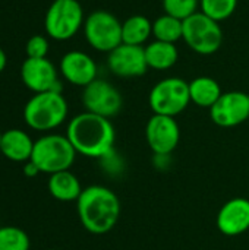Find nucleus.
Returning <instances> with one entry per match:
<instances>
[{"mask_svg":"<svg viewBox=\"0 0 249 250\" xmlns=\"http://www.w3.org/2000/svg\"><path fill=\"white\" fill-rule=\"evenodd\" d=\"M59 72L66 82L75 86L85 88L97 79L98 67L95 60L79 50H72L63 54L59 64Z\"/></svg>","mask_w":249,"mask_h":250,"instance_id":"obj_14","label":"nucleus"},{"mask_svg":"<svg viewBox=\"0 0 249 250\" xmlns=\"http://www.w3.org/2000/svg\"><path fill=\"white\" fill-rule=\"evenodd\" d=\"M107 66L119 78H139L145 75L148 64L144 47L122 42L107 54Z\"/></svg>","mask_w":249,"mask_h":250,"instance_id":"obj_13","label":"nucleus"},{"mask_svg":"<svg viewBox=\"0 0 249 250\" xmlns=\"http://www.w3.org/2000/svg\"><path fill=\"white\" fill-rule=\"evenodd\" d=\"M69 114V105L62 92L47 91L34 94L23 107L25 125L41 133H50L62 126Z\"/></svg>","mask_w":249,"mask_h":250,"instance_id":"obj_3","label":"nucleus"},{"mask_svg":"<svg viewBox=\"0 0 249 250\" xmlns=\"http://www.w3.org/2000/svg\"><path fill=\"white\" fill-rule=\"evenodd\" d=\"M200 0H163L164 13L178 18L181 21L188 19L194 13L200 12Z\"/></svg>","mask_w":249,"mask_h":250,"instance_id":"obj_24","label":"nucleus"},{"mask_svg":"<svg viewBox=\"0 0 249 250\" xmlns=\"http://www.w3.org/2000/svg\"><path fill=\"white\" fill-rule=\"evenodd\" d=\"M189 103V82L176 76L158 81L148 95V104L153 114L176 117L186 110Z\"/></svg>","mask_w":249,"mask_h":250,"instance_id":"obj_7","label":"nucleus"},{"mask_svg":"<svg viewBox=\"0 0 249 250\" xmlns=\"http://www.w3.org/2000/svg\"><path fill=\"white\" fill-rule=\"evenodd\" d=\"M82 104L85 107V111L112 119L120 113L123 98L113 83L97 78L84 88Z\"/></svg>","mask_w":249,"mask_h":250,"instance_id":"obj_9","label":"nucleus"},{"mask_svg":"<svg viewBox=\"0 0 249 250\" xmlns=\"http://www.w3.org/2000/svg\"><path fill=\"white\" fill-rule=\"evenodd\" d=\"M100 163L109 174H117L123 168L122 160L116 155V149L113 152H110L109 155H106L104 158H101Z\"/></svg>","mask_w":249,"mask_h":250,"instance_id":"obj_26","label":"nucleus"},{"mask_svg":"<svg viewBox=\"0 0 249 250\" xmlns=\"http://www.w3.org/2000/svg\"><path fill=\"white\" fill-rule=\"evenodd\" d=\"M153 35L154 40L176 44L183 35V21L164 13L153 22Z\"/></svg>","mask_w":249,"mask_h":250,"instance_id":"obj_21","label":"nucleus"},{"mask_svg":"<svg viewBox=\"0 0 249 250\" xmlns=\"http://www.w3.org/2000/svg\"><path fill=\"white\" fill-rule=\"evenodd\" d=\"M210 117L220 127H236L249 119V94L244 91L223 92L210 108Z\"/></svg>","mask_w":249,"mask_h":250,"instance_id":"obj_11","label":"nucleus"},{"mask_svg":"<svg viewBox=\"0 0 249 250\" xmlns=\"http://www.w3.org/2000/svg\"><path fill=\"white\" fill-rule=\"evenodd\" d=\"M222 94L223 91L220 83L211 76H198L189 82L191 103L197 107L210 110L219 101Z\"/></svg>","mask_w":249,"mask_h":250,"instance_id":"obj_19","label":"nucleus"},{"mask_svg":"<svg viewBox=\"0 0 249 250\" xmlns=\"http://www.w3.org/2000/svg\"><path fill=\"white\" fill-rule=\"evenodd\" d=\"M34 139L22 129H7L1 136L0 154L12 163L25 164L31 160Z\"/></svg>","mask_w":249,"mask_h":250,"instance_id":"obj_16","label":"nucleus"},{"mask_svg":"<svg viewBox=\"0 0 249 250\" xmlns=\"http://www.w3.org/2000/svg\"><path fill=\"white\" fill-rule=\"evenodd\" d=\"M78 152L72 146L66 135L44 133L34 142L31 161L38 167L40 173L54 174L70 170Z\"/></svg>","mask_w":249,"mask_h":250,"instance_id":"obj_4","label":"nucleus"},{"mask_svg":"<svg viewBox=\"0 0 249 250\" xmlns=\"http://www.w3.org/2000/svg\"><path fill=\"white\" fill-rule=\"evenodd\" d=\"M145 139L154 155H170L179 145L181 127L175 117L153 114L145 126Z\"/></svg>","mask_w":249,"mask_h":250,"instance_id":"obj_10","label":"nucleus"},{"mask_svg":"<svg viewBox=\"0 0 249 250\" xmlns=\"http://www.w3.org/2000/svg\"><path fill=\"white\" fill-rule=\"evenodd\" d=\"M223 29L220 22L211 19L203 12H197L183 21V35L185 44L201 56H211L223 44Z\"/></svg>","mask_w":249,"mask_h":250,"instance_id":"obj_5","label":"nucleus"},{"mask_svg":"<svg viewBox=\"0 0 249 250\" xmlns=\"http://www.w3.org/2000/svg\"><path fill=\"white\" fill-rule=\"evenodd\" d=\"M1 136H3V133L0 132V149H1Z\"/></svg>","mask_w":249,"mask_h":250,"instance_id":"obj_29","label":"nucleus"},{"mask_svg":"<svg viewBox=\"0 0 249 250\" xmlns=\"http://www.w3.org/2000/svg\"><path fill=\"white\" fill-rule=\"evenodd\" d=\"M153 35V22L144 15H132L122 22V42L141 45Z\"/></svg>","mask_w":249,"mask_h":250,"instance_id":"obj_20","label":"nucleus"},{"mask_svg":"<svg viewBox=\"0 0 249 250\" xmlns=\"http://www.w3.org/2000/svg\"><path fill=\"white\" fill-rule=\"evenodd\" d=\"M47 189L48 193L56 201L60 202H73V201L76 202L84 190L79 179L70 170L50 174L47 182Z\"/></svg>","mask_w":249,"mask_h":250,"instance_id":"obj_17","label":"nucleus"},{"mask_svg":"<svg viewBox=\"0 0 249 250\" xmlns=\"http://www.w3.org/2000/svg\"><path fill=\"white\" fill-rule=\"evenodd\" d=\"M87 42L100 53H110L122 44V22L107 10L91 12L84 22Z\"/></svg>","mask_w":249,"mask_h":250,"instance_id":"obj_8","label":"nucleus"},{"mask_svg":"<svg viewBox=\"0 0 249 250\" xmlns=\"http://www.w3.org/2000/svg\"><path fill=\"white\" fill-rule=\"evenodd\" d=\"M144 51H145V60L148 69H154L158 72L173 67L179 59L178 47L173 42L154 40L144 47Z\"/></svg>","mask_w":249,"mask_h":250,"instance_id":"obj_18","label":"nucleus"},{"mask_svg":"<svg viewBox=\"0 0 249 250\" xmlns=\"http://www.w3.org/2000/svg\"><path fill=\"white\" fill-rule=\"evenodd\" d=\"M48 48H50L48 40L44 35H40V34L32 35L26 41V44H25L26 57H31V59H43V57H47Z\"/></svg>","mask_w":249,"mask_h":250,"instance_id":"obj_25","label":"nucleus"},{"mask_svg":"<svg viewBox=\"0 0 249 250\" xmlns=\"http://www.w3.org/2000/svg\"><path fill=\"white\" fill-rule=\"evenodd\" d=\"M6 64H7V56H6L4 50L0 47V73L6 69Z\"/></svg>","mask_w":249,"mask_h":250,"instance_id":"obj_28","label":"nucleus"},{"mask_svg":"<svg viewBox=\"0 0 249 250\" xmlns=\"http://www.w3.org/2000/svg\"><path fill=\"white\" fill-rule=\"evenodd\" d=\"M23 174L26 176V177H37L38 174H40V170H38V167L29 160L28 163H25L23 164Z\"/></svg>","mask_w":249,"mask_h":250,"instance_id":"obj_27","label":"nucleus"},{"mask_svg":"<svg viewBox=\"0 0 249 250\" xmlns=\"http://www.w3.org/2000/svg\"><path fill=\"white\" fill-rule=\"evenodd\" d=\"M31 239L25 230L15 226L0 227V250H29Z\"/></svg>","mask_w":249,"mask_h":250,"instance_id":"obj_22","label":"nucleus"},{"mask_svg":"<svg viewBox=\"0 0 249 250\" xmlns=\"http://www.w3.org/2000/svg\"><path fill=\"white\" fill-rule=\"evenodd\" d=\"M217 229L227 237H236L249 230V199L233 198L219 211L216 218Z\"/></svg>","mask_w":249,"mask_h":250,"instance_id":"obj_15","label":"nucleus"},{"mask_svg":"<svg viewBox=\"0 0 249 250\" xmlns=\"http://www.w3.org/2000/svg\"><path fill=\"white\" fill-rule=\"evenodd\" d=\"M200 7L204 15L217 22L229 19L238 7V0H200Z\"/></svg>","mask_w":249,"mask_h":250,"instance_id":"obj_23","label":"nucleus"},{"mask_svg":"<svg viewBox=\"0 0 249 250\" xmlns=\"http://www.w3.org/2000/svg\"><path fill=\"white\" fill-rule=\"evenodd\" d=\"M66 136L79 155L101 160L114 151L116 130L110 119L84 111L72 117Z\"/></svg>","mask_w":249,"mask_h":250,"instance_id":"obj_1","label":"nucleus"},{"mask_svg":"<svg viewBox=\"0 0 249 250\" xmlns=\"http://www.w3.org/2000/svg\"><path fill=\"white\" fill-rule=\"evenodd\" d=\"M120 201L117 195L101 185H92L82 190L76 201V212L82 227L91 234L112 231L120 218Z\"/></svg>","mask_w":249,"mask_h":250,"instance_id":"obj_2","label":"nucleus"},{"mask_svg":"<svg viewBox=\"0 0 249 250\" xmlns=\"http://www.w3.org/2000/svg\"><path fill=\"white\" fill-rule=\"evenodd\" d=\"M84 9L78 0H53L44 18V28L50 38L66 41L84 26Z\"/></svg>","mask_w":249,"mask_h":250,"instance_id":"obj_6","label":"nucleus"},{"mask_svg":"<svg viewBox=\"0 0 249 250\" xmlns=\"http://www.w3.org/2000/svg\"><path fill=\"white\" fill-rule=\"evenodd\" d=\"M21 79L23 85L34 94L47 92V91L62 92L59 70L47 57L43 59L26 57L21 66Z\"/></svg>","mask_w":249,"mask_h":250,"instance_id":"obj_12","label":"nucleus"}]
</instances>
